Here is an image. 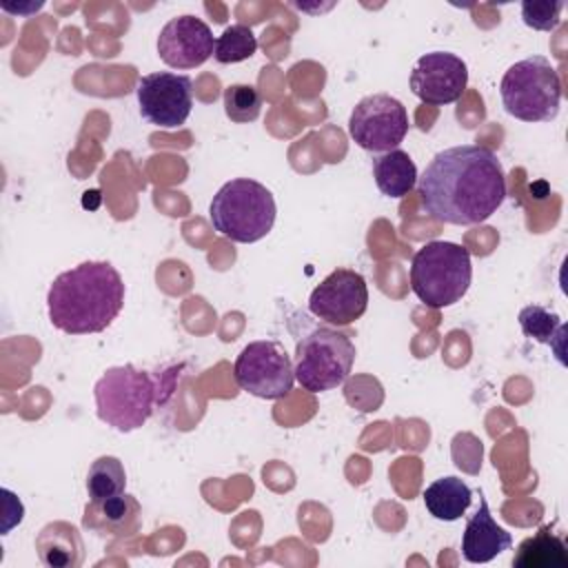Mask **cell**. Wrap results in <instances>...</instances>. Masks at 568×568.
<instances>
[{
    "instance_id": "obj_1",
    "label": "cell",
    "mask_w": 568,
    "mask_h": 568,
    "mask_svg": "<svg viewBox=\"0 0 568 568\" xmlns=\"http://www.w3.org/2000/svg\"><path fill=\"white\" fill-rule=\"evenodd\" d=\"M417 191L433 220L473 226L486 222L506 200V175L493 149L459 144L433 155Z\"/></svg>"
},
{
    "instance_id": "obj_2",
    "label": "cell",
    "mask_w": 568,
    "mask_h": 568,
    "mask_svg": "<svg viewBox=\"0 0 568 568\" xmlns=\"http://www.w3.org/2000/svg\"><path fill=\"white\" fill-rule=\"evenodd\" d=\"M124 306V282L109 262H82L60 273L47 293L51 324L67 335L104 331Z\"/></svg>"
},
{
    "instance_id": "obj_3",
    "label": "cell",
    "mask_w": 568,
    "mask_h": 568,
    "mask_svg": "<svg viewBox=\"0 0 568 568\" xmlns=\"http://www.w3.org/2000/svg\"><path fill=\"white\" fill-rule=\"evenodd\" d=\"M275 215L273 193L251 178H235L222 184L209 206L213 229L222 237L240 244H253L266 237L275 224Z\"/></svg>"
},
{
    "instance_id": "obj_4",
    "label": "cell",
    "mask_w": 568,
    "mask_h": 568,
    "mask_svg": "<svg viewBox=\"0 0 568 568\" xmlns=\"http://www.w3.org/2000/svg\"><path fill=\"white\" fill-rule=\"evenodd\" d=\"M473 280L470 253L462 244L430 240L410 262V288L428 308H446L459 302Z\"/></svg>"
},
{
    "instance_id": "obj_5",
    "label": "cell",
    "mask_w": 568,
    "mask_h": 568,
    "mask_svg": "<svg viewBox=\"0 0 568 568\" xmlns=\"http://www.w3.org/2000/svg\"><path fill=\"white\" fill-rule=\"evenodd\" d=\"M95 413L106 426L131 433L146 424L158 399L155 379L133 364L111 366L93 386Z\"/></svg>"
},
{
    "instance_id": "obj_6",
    "label": "cell",
    "mask_w": 568,
    "mask_h": 568,
    "mask_svg": "<svg viewBox=\"0 0 568 568\" xmlns=\"http://www.w3.org/2000/svg\"><path fill=\"white\" fill-rule=\"evenodd\" d=\"M499 95L508 115L521 122H550L559 113L561 80L550 60L530 55L508 67Z\"/></svg>"
},
{
    "instance_id": "obj_7",
    "label": "cell",
    "mask_w": 568,
    "mask_h": 568,
    "mask_svg": "<svg viewBox=\"0 0 568 568\" xmlns=\"http://www.w3.org/2000/svg\"><path fill=\"white\" fill-rule=\"evenodd\" d=\"M355 362L353 339L337 328H315L297 342L295 379L308 393L337 388L351 375Z\"/></svg>"
},
{
    "instance_id": "obj_8",
    "label": "cell",
    "mask_w": 568,
    "mask_h": 568,
    "mask_svg": "<svg viewBox=\"0 0 568 568\" xmlns=\"http://www.w3.org/2000/svg\"><path fill=\"white\" fill-rule=\"evenodd\" d=\"M233 377L237 386L262 399H282L293 388V364L288 353L273 339L246 344L235 364Z\"/></svg>"
},
{
    "instance_id": "obj_9",
    "label": "cell",
    "mask_w": 568,
    "mask_h": 568,
    "mask_svg": "<svg viewBox=\"0 0 568 568\" xmlns=\"http://www.w3.org/2000/svg\"><path fill=\"white\" fill-rule=\"evenodd\" d=\"M408 133L406 106L388 95L373 93L362 98L348 118V135L357 146L373 153H386L397 149Z\"/></svg>"
},
{
    "instance_id": "obj_10",
    "label": "cell",
    "mask_w": 568,
    "mask_h": 568,
    "mask_svg": "<svg viewBox=\"0 0 568 568\" xmlns=\"http://www.w3.org/2000/svg\"><path fill=\"white\" fill-rule=\"evenodd\" d=\"M135 93L140 115L160 129H178L191 115L193 82L189 75L171 71L146 73L140 78Z\"/></svg>"
},
{
    "instance_id": "obj_11",
    "label": "cell",
    "mask_w": 568,
    "mask_h": 568,
    "mask_svg": "<svg viewBox=\"0 0 568 568\" xmlns=\"http://www.w3.org/2000/svg\"><path fill=\"white\" fill-rule=\"evenodd\" d=\"M366 306L368 286L364 275L344 266L331 271L308 297V311L333 326H348L357 322L366 313Z\"/></svg>"
},
{
    "instance_id": "obj_12",
    "label": "cell",
    "mask_w": 568,
    "mask_h": 568,
    "mask_svg": "<svg viewBox=\"0 0 568 568\" xmlns=\"http://www.w3.org/2000/svg\"><path fill=\"white\" fill-rule=\"evenodd\" d=\"M468 84L466 62L450 51L424 53L410 73V91L426 104L444 106L462 98Z\"/></svg>"
},
{
    "instance_id": "obj_13",
    "label": "cell",
    "mask_w": 568,
    "mask_h": 568,
    "mask_svg": "<svg viewBox=\"0 0 568 568\" xmlns=\"http://www.w3.org/2000/svg\"><path fill=\"white\" fill-rule=\"evenodd\" d=\"M213 49L209 24L189 13L171 18L158 36V55L173 69H195L213 55Z\"/></svg>"
},
{
    "instance_id": "obj_14",
    "label": "cell",
    "mask_w": 568,
    "mask_h": 568,
    "mask_svg": "<svg viewBox=\"0 0 568 568\" xmlns=\"http://www.w3.org/2000/svg\"><path fill=\"white\" fill-rule=\"evenodd\" d=\"M510 546V532L493 519L488 501L484 499V495H479V508L468 519L462 535V557L468 564H488Z\"/></svg>"
},
{
    "instance_id": "obj_15",
    "label": "cell",
    "mask_w": 568,
    "mask_h": 568,
    "mask_svg": "<svg viewBox=\"0 0 568 568\" xmlns=\"http://www.w3.org/2000/svg\"><path fill=\"white\" fill-rule=\"evenodd\" d=\"M38 557L49 568H75L84 559V544L80 532L64 521L49 524L36 539Z\"/></svg>"
},
{
    "instance_id": "obj_16",
    "label": "cell",
    "mask_w": 568,
    "mask_h": 568,
    "mask_svg": "<svg viewBox=\"0 0 568 568\" xmlns=\"http://www.w3.org/2000/svg\"><path fill=\"white\" fill-rule=\"evenodd\" d=\"M473 490L459 477H439L424 490L426 510L439 521H457L470 506Z\"/></svg>"
},
{
    "instance_id": "obj_17",
    "label": "cell",
    "mask_w": 568,
    "mask_h": 568,
    "mask_svg": "<svg viewBox=\"0 0 568 568\" xmlns=\"http://www.w3.org/2000/svg\"><path fill=\"white\" fill-rule=\"evenodd\" d=\"M373 178L377 189L388 197H404L417 182V166L402 149L373 158Z\"/></svg>"
},
{
    "instance_id": "obj_18",
    "label": "cell",
    "mask_w": 568,
    "mask_h": 568,
    "mask_svg": "<svg viewBox=\"0 0 568 568\" xmlns=\"http://www.w3.org/2000/svg\"><path fill=\"white\" fill-rule=\"evenodd\" d=\"M513 564L517 568H564L568 564L566 544L550 526H541L532 537L519 544Z\"/></svg>"
},
{
    "instance_id": "obj_19",
    "label": "cell",
    "mask_w": 568,
    "mask_h": 568,
    "mask_svg": "<svg viewBox=\"0 0 568 568\" xmlns=\"http://www.w3.org/2000/svg\"><path fill=\"white\" fill-rule=\"evenodd\" d=\"M124 486H126V473L118 457L102 455L89 466L87 493L91 504H102L111 497L122 495Z\"/></svg>"
},
{
    "instance_id": "obj_20",
    "label": "cell",
    "mask_w": 568,
    "mask_h": 568,
    "mask_svg": "<svg viewBox=\"0 0 568 568\" xmlns=\"http://www.w3.org/2000/svg\"><path fill=\"white\" fill-rule=\"evenodd\" d=\"M89 508L98 510V519L91 517V519H84V526H91V528H109L111 532L115 535H124L129 530L135 528V521H138V513H140V504L135 501L133 495H118V497H111L102 504H91Z\"/></svg>"
},
{
    "instance_id": "obj_21",
    "label": "cell",
    "mask_w": 568,
    "mask_h": 568,
    "mask_svg": "<svg viewBox=\"0 0 568 568\" xmlns=\"http://www.w3.org/2000/svg\"><path fill=\"white\" fill-rule=\"evenodd\" d=\"M519 326L526 337H530L539 344H550V346H552L555 337L564 342V333H566L561 317L555 311L539 306V304H528L519 311Z\"/></svg>"
},
{
    "instance_id": "obj_22",
    "label": "cell",
    "mask_w": 568,
    "mask_h": 568,
    "mask_svg": "<svg viewBox=\"0 0 568 568\" xmlns=\"http://www.w3.org/2000/svg\"><path fill=\"white\" fill-rule=\"evenodd\" d=\"M257 51V38L246 24H231L215 40L213 58L220 64H233L251 58Z\"/></svg>"
},
{
    "instance_id": "obj_23",
    "label": "cell",
    "mask_w": 568,
    "mask_h": 568,
    "mask_svg": "<svg viewBox=\"0 0 568 568\" xmlns=\"http://www.w3.org/2000/svg\"><path fill=\"white\" fill-rule=\"evenodd\" d=\"M224 113L237 124L257 120L262 113L260 91L253 84H229L224 89Z\"/></svg>"
},
{
    "instance_id": "obj_24",
    "label": "cell",
    "mask_w": 568,
    "mask_h": 568,
    "mask_svg": "<svg viewBox=\"0 0 568 568\" xmlns=\"http://www.w3.org/2000/svg\"><path fill=\"white\" fill-rule=\"evenodd\" d=\"M564 2H521V20L535 31H552L561 22Z\"/></svg>"
},
{
    "instance_id": "obj_25",
    "label": "cell",
    "mask_w": 568,
    "mask_h": 568,
    "mask_svg": "<svg viewBox=\"0 0 568 568\" xmlns=\"http://www.w3.org/2000/svg\"><path fill=\"white\" fill-rule=\"evenodd\" d=\"M42 7V2L40 4H31V7H11V4H2V9L4 11H11V13H27V11H36V9H40Z\"/></svg>"
}]
</instances>
